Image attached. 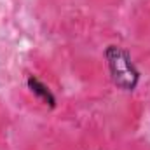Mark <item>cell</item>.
Masks as SVG:
<instances>
[{
    "instance_id": "cell-1",
    "label": "cell",
    "mask_w": 150,
    "mask_h": 150,
    "mask_svg": "<svg viewBox=\"0 0 150 150\" xmlns=\"http://www.w3.org/2000/svg\"><path fill=\"white\" fill-rule=\"evenodd\" d=\"M105 59L113 84L126 93H133L138 87L142 75L131 54L120 45H108L105 49Z\"/></svg>"
},
{
    "instance_id": "cell-2",
    "label": "cell",
    "mask_w": 150,
    "mask_h": 150,
    "mask_svg": "<svg viewBox=\"0 0 150 150\" xmlns=\"http://www.w3.org/2000/svg\"><path fill=\"white\" fill-rule=\"evenodd\" d=\"M26 84H28V89L33 93V96L37 100H40L44 105H47L49 108H54L56 107V96L52 94V91L42 80H38L37 77H33V75H30L28 80H26Z\"/></svg>"
}]
</instances>
